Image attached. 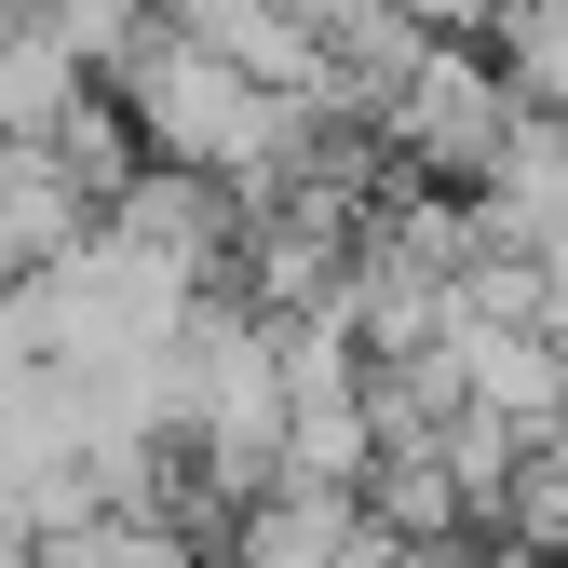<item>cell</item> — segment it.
<instances>
[{"mask_svg": "<svg viewBox=\"0 0 568 568\" xmlns=\"http://www.w3.org/2000/svg\"><path fill=\"white\" fill-rule=\"evenodd\" d=\"M217 568H379V515L352 501V487L271 474L257 501L231 515V555H217Z\"/></svg>", "mask_w": 568, "mask_h": 568, "instance_id": "1", "label": "cell"}, {"mask_svg": "<svg viewBox=\"0 0 568 568\" xmlns=\"http://www.w3.org/2000/svg\"><path fill=\"white\" fill-rule=\"evenodd\" d=\"M28 28L68 41V68H109L135 28H150V0H28Z\"/></svg>", "mask_w": 568, "mask_h": 568, "instance_id": "2", "label": "cell"}, {"mask_svg": "<svg viewBox=\"0 0 568 568\" xmlns=\"http://www.w3.org/2000/svg\"><path fill=\"white\" fill-rule=\"evenodd\" d=\"M0 14H28V0H0Z\"/></svg>", "mask_w": 568, "mask_h": 568, "instance_id": "3", "label": "cell"}]
</instances>
